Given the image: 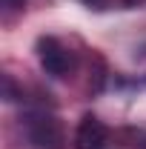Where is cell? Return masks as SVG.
I'll return each mask as SVG.
<instances>
[{
	"label": "cell",
	"mask_w": 146,
	"mask_h": 149,
	"mask_svg": "<svg viewBox=\"0 0 146 149\" xmlns=\"http://www.w3.org/2000/svg\"><path fill=\"white\" fill-rule=\"evenodd\" d=\"M37 60L52 77H66L72 72V55L57 37H40L37 40Z\"/></svg>",
	"instance_id": "cell-1"
},
{
	"label": "cell",
	"mask_w": 146,
	"mask_h": 149,
	"mask_svg": "<svg viewBox=\"0 0 146 149\" xmlns=\"http://www.w3.org/2000/svg\"><path fill=\"white\" fill-rule=\"evenodd\" d=\"M109 138V129L95 118V115H86L80 123H77V132H74V146L77 149H100Z\"/></svg>",
	"instance_id": "cell-2"
},
{
	"label": "cell",
	"mask_w": 146,
	"mask_h": 149,
	"mask_svg": "<svg viewBox=\"0 0 146 149\" xmlns=\"http://www.w3.org/2000/svg\"><path fill=\"white\" fill-rule=\"evenodd\" d=\"M3 3H6L9 9H15V6H23V0H3Z\"/></svg>",
	"instance_id": "cell-3"
},
{
	"label": "cell",
	"mask_w": 146,
	"mask_h": 149,
	"mask_svg": "<svg viewBox=\"0 0 146 149\" xmlns=\"http://www.w3.org/2000/svg\"><path fill=\"white\" fill-rule=\"evenodd\" d=\"M83 3H89V6H100L103 0H83Z\"/></svg>",
	"instance_id": "cell-4"
}]
</instances>
